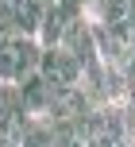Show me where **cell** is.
Segmentation results:
<instances>
[{"instance_id":"2","label":"cell","mask_w":135,"mask_h":147,"mask_svg":"<svg viewBox=\"0 0 135 147\" xmlns=\"http://www.w3.org/2000/svg\"><path fill=\"white\" fill-rule=\"evenodd\" d=\"M58 47H66V51L81 62V70L93 66V62H100L97 58V39H93V23L85 20V16H70V23H66V31H62V43Z\"/></svg>"},{"instance_id":"3","label":"cell","mask_w":135,"mask_h":147,"mask_svg":"<svg viewBox=\"0 0 135 147\" xmlns=\"http://www.w3.org/2000/svg\"><path fill=\"white\" fill-rule=\"evenodd\" d=\"M39 74H43L50 85H77V81H81V62H77L66 47H50V51H43V58H39Z\"/></svg>"},{"instance_id":"4","label":"cell","mask_w":135,"mask_h":147,"mask_svg":"<svg viewBox=\"0 0 135 147\" xmlns=\"http://www.w3.org/2000/svg\"><path fill=\"white\" fill-rule=\"evenodd\" d=\"M70 16H74V12H66L58 0L43 8V20H39V31H35V43L43 47V51H50V47H58V43H62V31H66Z\"/></svg>"},{"instance_id":"1","label":"cell","mask_w":135,"mask_h":147,"mask_svg":"<svg viewBox=\"0 0 135 147\" xmlns=\"http://www.w3.org/2000/svg\"><path fill=\"white\" fill-rule=\"evenodd\" d=\"M39 58H43V47H39L31 35H8V39H0V81L19 85L23 78L39 74Z\"/></svg>"}]
</instances>
